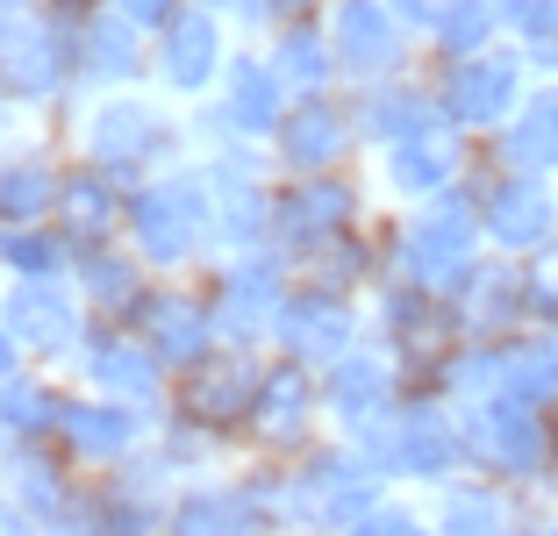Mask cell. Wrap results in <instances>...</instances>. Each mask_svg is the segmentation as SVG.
<instances>
[{
  "label": "cell",
  "instance_id": "1",
  "mask_svg": "<svg viewBox=\"0 0 558 536\" xmlns=\"http://www.w3.org/2000/svg\"><path fill=\"white\" fill-rule=\"evenodd\" d=\"M72 150L94 165H108L116 179H150L194 158V130L186 108L158 86H116V94H86L72 114Z\"/></svg>",
  "mask_w": 558,
  "mask_h": 536
},
{
  "label": "cell",
  "instance_id": "2",
  "mask_svg": "<svg viewBox=\"0 0 558 536\" xmlns=\"http://www.w3.org/2000/svg\"><path fill=\"white\" fill-rule=\"evenodd\" d=\"M122 244L150 265L158 279L201 272L215 258V179L194 158L172 172H150L130 186V215H122Z\"/></svg>",
  "mask_w": 558,
  "mask_h": 536
},
{
  "label": "cell",
  "instance_id": "3",
  "mask_svg": "<svg viewBox=\"0 0 558 536\" xmlns=\"http://www.w3.org/2000/svg\"><path fill=\"white\" fill-rule=\"evenodd\" d=\"M0 86L15 94L22 114H36L50 136L72 144L80 114V65H72V29L44 0H0Z\"/></svg>",
  "mask_w": 558,
  "mask_h": 536
},
{
  "label": "cell",
  "instance_id": "4",
  "mask_svg": "<svg viewBox=\"0 0 558 536\" xmlns=\"http://www.w3.org/2000/svg\"><path fill=\"white\" fill-rule=\"evenodd\" d=\"M365 458H373L395 487H415L429 494L437 479L465 465V443H459V401H444L437 387H401V401L379 415V423L351 429Z\"/></svg>",
  "mask_w": 558,
  "mask_h": 536
},
{
  "label": "cell",
  "instance_id": "5",
  "mask_svg": "<svg viewBox=\"0 0 558 536\" xmlns=\"http://www.w3.org/2000/svg\"><path fill=\"white\" fill-rule=\"evenodd\" d=\"M459 443L465 465L494 472L515 494H558V407H530L509 393L459 407Z\"/></svg>",
  "mask_w": 558,
  "mask_h": 536
},
{
  "label": "cell",
  "instance_id": "6",
  "mask_svg": "<svg viewBox=\"0 0 558 536\" xmlns=\"http://www.w3.org/2000/svg\"><path fill=\"white\" fill-rule=\"evenodd\" d=\"M287 479H294V529H315V536H351L365 522V508L395 487L373 458L359 451L351 437H315L301 458H287Z\"/></svg>",
  "mask_w": 558,
  "mask_h": 536
},
{
  "label": "cell",
  "instance_id": "7",
  "mask_svg": "<svg viewBox=\"0 0 558 536\" xmlns=\"http://www.w3.org/2000/svg\"><path fill=\"white\" fill-rule=\"evenodd\" d=\"M365 315H373V343L401 365L409 387H437L444 357L465 343L459 301L451 293H429V287H409V279H379L365 293Z\"/></svg>",
  "mask_w": 558,
  "mask_h": 536
},
{
  "label": "cell",
  "instance_id": "8",
  "mask_svg": "<svg viewBox=\"0 0 558 536\" xmlns=\"http://www.w3.org/2000/svg\"><path fill=\"white\" fill-rule=\"evenodd\" d=\"M379 215V179L365 165H337V172H279L272 179V244L287 258L344 236V229Z\"/></svg>",
  "mask_w": 558,
  "mask_h": 536
},
{
  "label": "cell",
  "instance_id": "9",
  "mask_svg": "<svg viewBox=\"0 0 558 536\" xmlns=\"http://www.w3.org/2000/svg\"><path fill=\"white\" fill-rule=\"evenodd\" d=\"M423 72H429V86H437L444 114H451V122H465L480 144H487V136L530 100V86H537V65H530V50L515 44V36H501V44L473 50V58H444V65H423Z\"/></svg>",
  "mask_w": 558,
  "mask_h": 536
},
{
  "label": "cell",
  "instance_id": "10",
  "mask_svg": "<svg viewBox=\"0 0 558 536\" xmlns=\"http://www.w3.org/2000/svg\"><path fill=\"white\" fill-rule=\"evenodd\" d=\"M265 357H272L265 343H222L215 357H201L194 373L172 379V407H165V415L194 423L201 437H215L222 451H244V429H251V407H258Z\"/></svg>",
  "mask_w": 558,
  "mask_h": 536
},
{
  "label": "cell",
  "instance_id": "11",
  "mask_svg": "<svg viewBox=\"0 0 558 536\" xmlns=\"http://www.w3.org/2000/svg\"><path fill=\"white\" fill-rule=\"evenodd\" d=\"M194 279L208 287V308H215V322H222L230 343H272V322H279V308H287V293H294L301 272L279 244H265V251L208 258Z\"/></svg>",
  "mask_w": 558,
  "mask_h": 536
},
{
  "label": "cell",
  "instance_id": "12",
  "mask_svg": "<svg viewBox=\"0 0 558 536\" xmlns=\"http://www.w3.org/2000/svg\"><path fill=\"white\" fill-rule=\"evenodd\" d=\"M0 494L22 501L36 536H86V515H94V472H80L50 437L0 451Z\"/></svg>",
  "mask_w": 558,
  "mask_h": 536
},
{
  "label": "cell",
  "instance_id": "13",
  "mask_svg": "<svg viewBox=\"0 0 558 536\" xmlns=\"http://www.w3.org/2000/svg\"><path fill=\"white\" fill-rule=\"evenodd\" d=\"M230 50H236V22L222 8H208V0H186L180 15L150 36V86L172 94L180 108H194V100H208L222 86Z\"/></svg>",
  "mask_w": 558,
  "mask_h": 536
},
{
  "label": "cell",
  "instance_id": "14",
  "mask_svg": "<svg viewBox=\"0 0 558 536\" xmlns=\"http://www.w3.org/2000/svg\"><path fill=\"white\" fill-rule=\"evenodd\" d=\"M473 158H480V136L437 108L423 130L395 136V144L373 150L365 165H373V179H379V200H395V208H415V200L444 194V186H451V179H459Z\"/></svg>",
  "mask_w": 558,
  "mask_h": 536
},
{
  "label": "cell",
  "instance_id": "15",
  "mask_svg": "<svg viewBox=\"0 0 558 536\" xmlns=\"http://www.w3.org/2000/svg\"><path fill=\"white\" fill-rule=\"evenodd\" d=\"M72 379H86L94 393H116V401L144 407L150 423H158L165 407H172V365L150 351V337L136 322H94L72 357Z\"/></svg>",
  "mask_w": 558,
  "mask_h": 536
},
{
  "label": "cell",
  "instance_id": "16",
  "mask_svg": "<svg viewBox=\"0 0 558 536\" xmlns=\"http://www.w3.org/2000/svg\"><path fill=\"white\" fill-rule=\"evenodd\" d=\"M365 337H373V315H365L359 293H337V287H315V279H294V293H287V308H279L272 343H265V351L301 357V365L329 373V365H337L344 351H359Z\"/></svg>",
  "mask_w": 558,
  "mask_h": 536
},
{
  "label": "cell",
  "instance_id": "17",
  "mask_svg": "<svg viewBox=\"0 0 558 536\" xmlns=\"http://www.w3.org/2000/svg\"><path fill=\"white\" fill-rule=\"evenodd\" d=\"M315 437H329V407H323V373L301 357H265L258 379V407H251L244 451H272V458H301Z\"/></svg>",
  "mask_w": 558,
  "mask_h": 536
},
{
  "label": "cell",
  "instance_id": "18",
  "mask_svg": "<svg viewBox=\"0 0 558 536\" xmlns=\"http://www.w3.org/2000/svg\"><path fill=\"white\" fill-rule=\"evenodd\" d=\"M150 429H158V423H150L144 407H130V401H116V393H94L86 379H72L50 443H58L80 472H94V479H100V472L130 465V458L150 443Z\"/></svg>",
  "mask_w": 558,
  "mask_h": 536
},
{
  "label": "cell",
  "instance_id": "19",
  "mask_svg": "<svg viewBox=\"0 0 558 536\" xmlns=\"http://www.w3.org/2000/svg\"><path fill=\"white\" fill-rule=\"evenodd\" d=\"M0 322L22 337V351H29L36 365L72 373V357H80L94 315H86L80 287H72V272H65V279H0Z\"/></svg>",
  "mask_w": 558,
  "mask_h": 536
},
{
  "label": "cell",
  "instance_id": "20",
  "mask_svg": "<svg viewBox=\"0 0 558 536\" xmlns=\"http://www.w3.org/2000/svg\"><path fill=\"white\" fill-rule=\"evenodd\" d=\"M323 22H329V44H337V65H344V86L423 72V36H415L387 0H329Z\"/></svg>",
  "mask_w": 558,
  "mask_h": 536
},
{
  "label": "cell",
  "instance_id": "21",
  "mask_svg": "<svg viewBox=\"0 0 558 536\" xmlns=\"http://www.w3.org/2000/svg\"><path fill=\"white\" fill-rule=\"evenodd\" d=\"M272 165L279 172H337V165H365L351 86L287 100V114H279V130H272Z\"/></svg>",
  "mask_w": 558,
  "mask_h": 536
},
{
  "label": "cell",
  "instance_id": "22",
  "mask_svg": "<svg viewBox=\"0 0 558 536\" xmlns=\"http://www.w3.org/2000/svg\"><path fill=\"white\" fill-rule=\"evenodd\" d=\"M172 465L158 451H136L130 465L100 472L94 479V515H86V536H158L172 529Z\"/></svg>",
  "mask_w": 558,
  "mask_h": 536
},
{
  "label": "cell",
  "instance_id": "23",
  "mask_svg": "<svg viewBox=\"0 0 558 536\" xmlns=\"http://www.w3.org/2000/svg\"><path fill=\"white\" fill-rule=\"evenodd\" d=\"M136 329H144L150 351L172 365V379L194 373L201 357H215L222 343H230V337H222V322H215V308H208V287H201L194 272L158 279L150 301H144V315H136Z\"/></svg>",
  "mask_w": 558,
  "mask_h": 536
},
{
  "label": "cell",
  "instance_id": "24",
  "mask_svg": "<svg viewBox=\"0 0 558 536\" xmlns=\"http://www.w3.org/2000/svg\"><path fill=\"white\" fill-rule=\"evenodd\" d=\"M480 222H487V251H509V258L544 251L558 236V179L494 165L487 194H480Z\"/></svg>",
  "mask_w": 558,
  "mask_h": 536
},
{
  "label": "cell",
  "instance_id": "25",
  "mask_svg": "<svg viewBox=\"0 0 558 536\" xmlns=\"http://www.w3.org/2000/svg\"><path fill=\"white\" fill-rule=\"evenodd\" d=\"M72 65H80V94H116V86H150V29L130 22L108 0L100 15L72 29Z\"/></svg>",
  "mask_w": 558,
  "mask_h": 536
},
{
  "label": "cell",
  "instance_id": "26",
  "mask_svg": "<svg viewBox=\"0 0 558 536\" xmlns=\"http://www.w3.org/2000/svg\"><path fill=\"white\" fill-rule=\"evenodd\" d=\"M65 136H8L0 144V222H50L65 194Z\"/></svg>",
  "mask_w": 558,
  "mask_h": 536
},
{
  "label": "cell",
  "instance_id": "27",
  "mask_svg": "<svg viewBox=\"0 0 558 536\" xmlns=\"http://www.w3.org/2000/svg\"><path fill=\"white\" fill-rule=\"evenodd\" d=\"M122 215H130V179H116L108 165L72 150L65 194H58V215H50V222L65 229L72 258H80V251H100V244H122Z\"/></svg>",
  "mask_w": 558,
  "mask_h": 536
},
{
  "label": "cell",
  "instance_id": "28",
  "mask_svg": "<svg viewBox=\"0 0 558 536\" xmlns=\"http://www.w3.org/2000/svg\"><path fill=\"white\" fill-rule=\"evenodd\" d=\"M401 387H409V379H401V365H395L387 351H379L373 337H365L359 351H344V357H337V365L323 373L329 429H337V437H351V429L379 423V415H387V407L401 401Z\"/></svg>",
  "mask_w": 558,
  "mask_h": 536
},
{
  "label": "cell",
  "instance_id": "29",
  "mask_svg": "<svg viewBox=\"0 0 558 536\" xmlns=\"http://www.w3.org/2000/svg\"><path fill=\"white\" fill-rule=\"evenodd\" d=\"M423 501H429V529L437 536H515V522H523V494L473 465L437 479Z\"/></svg>",
  "mask_w": 558,
  "mask_h": 536
},
{
  "label": "cell",
  "instance_id": "30",
  "mask_svg": "<svg viewBox=\"0 0 558 536\" xmlns=\"http://www.w3.org/2000/svg\"><path fill=\"white\" fill-rule=\"evenodd\" d=\"M287 100H294V94H287V80L272 72L265 44H258V36H236L230 65H222V86H215V108L230 114V130L251 136V144H272Z\"/></svg>",
  "mask_w": 558,
  "mask_h": 536
},
{
  "label": "cell",
  "instance_id": "31",
  "mask_svg": "<svg viewBox=\"0 0 558 536\" xmlns=\"http://www.w3.org/2000/svg\"><path fill=\"white\" fill-rule=\"evenodd\" d=\"M459 322H465V337H515V329L537 322L523 258H509V251H480L473 279L459 287Z\"/></svg>",
  "mask_w": 558,
  "mask_h": 536
},
{
  "label": "cell",
  "instance_id": "32",
  "mask_svg": "<svg viewBox=\"0 0 558 536\" xmlns=\"http://www.w3.org/2000/svg\"><path fill=\"white\" fill-rule=\"evenodd\" d=\"M72 287H80L94 322H136L150 287H158V272H150L130 244H100V251H80V258H72Z\"/></svg>",
  "mask_w": 558,
  "mask_h": 536
},
{
  "label": "cell",
  "instance_id": "33",
  "mask_svg": "<svg viewBox=\"0 0 558 536\" xmlns=\"http://www.w3.org/2000/svg\"><path fill=\"white\" fill-rule=\"evenodd\" d=\"M437 86L429 72H395V80H373V86H351V114H359V136H365V158L387 150L395 136L423 130L429 114H437Z\"/></svg>",
  "mask_w": 558,
  "mask_h": 536
},
{
  "label": "cell",
  "instance_id": "34",
  "mask_svg": "<svg viewBox=\"0 0 558 536\" xmlns=\"http://www.w3.org/2000/svg\"><path fill=\"white\" fill-rule=\"evenodd\" d=\"M172 536H265V529H258V508L244 501V487L222 465L172 487Z\"/></svg>",
  "mask_w": 558,
  "mask_h": 536
},
{
  "label": "cell",
  "instance_id": "35",
  "mask_svg": "<svg viewBox=\"0 0 558 536\" xmlns=\"http://www.w3.org/2000/svg\"><path fill=\"white\" fill-rule=\"evenodd\" d=\"M494 165H515V172H551L558 179V80H537L530 100L487 136Z\"/></svg>",
  "mask_w": 558,
  "mask_h": 536
},
{
  "label": "cell",
  "instance_id": "36",
  "mask_svg": "<svg viewBox=\"0 0 558 536\" xmlns=\"http://www.w3.org/2000/svg\"><path fill=\"white\" fill-rule=\"evenodd\" d=\"M272 72L287 80V94H337L344 65H337V44H329V22H294V29L258 36Z\"/></svg>",
  "mask_w": 558,
  "mask_h": 536
},
{
  "label": "cell",
  "instance_id": "37",
  "mask_svg": "<svg viewBox=\"0 0 558 536\" xmlns=\"http://www.w3.org/2000/svg\"><path fill=\"white\" fill-rule=\"evenodd\" d=\"M294 272L315 279V287H337V293H359V301H365V293L387 279V258H379V229L359 222V229H344V236H329V244L301 251Z\"/></svg>",
  "mask_w": 558,
  "mask_h": 536
},
{
  "label": "cell",
  "instance_id": "38",
  "mask_svg": "<svg viewBox=\"0 0 558 536\" xmlns=\"http://www.w3.org/2000/svg\"><path fill=\"white\" fill-rule=\"evenodd\" d=\"M65 387H72V373H58V365H22L0 387V429H8V443L50 437L58 429V407H65Z\"/></svg>",
  "mask_w": 558,
  "mask_h": 536
},
{
  "label": "cell",
  "instance_id": "39",
  "mask_svg": "<svg viewBox=\"0 0 558 536\" xmlns=\"http://www.w3.org/2000/svg\"><path fill=\"white\" fill-rule=\"evenodd\" d=\"M501 393L530 407H558V337L544 322L501 337Z\"/></svg>",
  "mask_w": 558,
  "mask_h": 536
},
{
  "label": "cell",
  "instance_id": "40",
  "mask_svg": "<svg viewBox=\"0 0 558 536\" xmlns=\"http://www.w3.org/2000/svg\"><path fill=\"white\" fill-rule=\"evenodd\" d=\"M72 244L58 222H0V279H65Z\"/></svg>",
  "mask_w": 558,
  "mask_h": 536
},
{
  "label": "cell",
  "instance_id": "41",
  "mask_svg": "<svg viewBox=\"0 0 558 536\" xmlns=\"http://www.w3.org/2000/svg\"><path fill=\"white\" fill-rule=\"evenodd\" d=\"M230 479L244 487V501L258 508V529L265 536L294 529V479H287V458H272V451H236L230 458Z\"/></svg>",
  "mask_w": 558,
  "mask_h": 536
},
{
  "label": "cell",
  "instance_id": "42",
  "mask_svg": "<svg viewBox=\"0 0 558 536\" xmlns=\"http://www.w3.org/2000/svg\"><path fill=\"white\" fill-rule=\"evenodd\" d=\"M437 393L444 401H487V393H501V337H465L459 351L444 357V373H437Z\"/></svg>",
  "mask_w": 558,
  "mask_h": 536
},
{
  "label": "cell",
  "instance_id": "43",
  "mask_svg": "<svg viewBox=\"0 0 558 536\" xmlns=\"http://www.w3.org/2000/svg\"><path fill=\"white\" fill-rule=\"evenodd\" d=\"M501 0H459V15L444 22L437 36L423 44V65H444V58H473V50L501 44Z\"/></svg>",
  "mask_w": 558,
  "mask_h": 536
},
{
  "label": "cell",
  "instance_id": "44",
  "mask_svg": "<svg viewBox=\"0 0 558 536\" xmlns=\"http://www.w3.org/2000/svg\"><path fill=\"white\" fill-rule=\"evenodd\" d=\"M501 29L537 58L544 44H558V0H501Z\"/></svg>",
  "mask_w": 558,
  "mask_h": 536
},
{
  "label": "cell",
  "instance_id": "45",
  "mask_svg": "<svg viewBox=\"0 0 558 536\" xmlns=\"http://www.w3.org/2000/svg\"><path fill=\"white\" fill-rule=\"evenodd\" d=\"M523 272H530V308H537V322H558V236L544 251H530Z\"/></svg>",
  "mask_w": 558,
  "mask_h": 536
},
{
  "label": "cell",
  "instance_id": "46",
  "mask_svg": "<svg viewBox=\"0 0 558 536\" xmlns=\"http://www.w3.org/2000/svg\"><path fill=\"white\" fill-rule=\"evenodd\" d=\"M387 8H395V15L409 22V29L423 36V44H429V36H437L451 15H459V0H387Z\"/></svg>",
  "mask_w": 558,
  "mask_h": 536
},
{
  "label": "cell",
  "instance_id": "47",
  "mask_svg": "<svg viewBox=\"0 0 558 536\" xmlns=\"http://www.w3.org/2000/svg\"><path fill=\"white\" fill-rule=\"evenodd\" d=\"M116 8H122V15H130V22H144L150 36H158L165 22H172V15H180V8H186V0H116Z\"/></svg>",
  "mask_w": 558,
  "mask_h": 536
},
{
  "label": "cell",
  "instance_id": "48",
  "mask_svg": "<svg viewBox=\"0 0 558 536\" xmlns=\"http://www.w3.org/2000/svg\"><path fill=\"white\" fill-rule=\"evenodd\" d=\"M22 365H36V357H29V351H22V337H15V329L0 322V387H8V379H15V373H22Z\"/></svg>",
  "mask_w": 558,
  "mask_h": 536
},
{
  "label": "cell",
  "instance_id": "49",
  "mask_svg": "<svg viewBox=\"0 0 558 536\" xmlns=\"http://www.w3.org/2000/svg\"><path fill=\"white\" fill-rule=\"evenodd\" d=\"M44 8H50L58 22H65V29H80V22H86V15H100L108 0H44Z\"/></svg>",
  "mask_w": 558,
  "mask_h": 536
},
{
  "label": "cell",
  "instance_id": "50",
  "mask_svg": "<svg viewBox=\"0 0 558 536\" xmlns=\"http://www.w3.org/2000/svg\"><path fill=\"white\" fill-rule=\"evenodd\" d=\"M0 536H36V522L22 515V501H15V494H0Z\"/></svg>",
  "mask_w": 558,
  "mask_h": 536
},
{
  "label": "cell",
  "instance_id": "51",
  "mask_svg": "<svg viewBox=\"0 0 558 536\" xmlns=\"http://www.w3.org/2000/svg\"><path fill=\"white\" fill-rule=\"evenodd\" d=\"M15 122H22V108H15V94H8V86H0V144H8V136H15Z\"/></svg>",
  "mask_w": 558,
  "mask_h": 536
},
{
  "label": "cell",
  "instance_id": "52",
  "mask_svg": "<svg viewBox=\"0 0 558 536\" xmlns=\"http://www.w3.org/2000/svg\"><path fill=\"white\" fill-rule=\"evenodd\" d=\"M208 8H222V15H236V0H208Z\"/></svg>",
  "mask_w": 558,
  "mask_h": 536
}]
</instances>
